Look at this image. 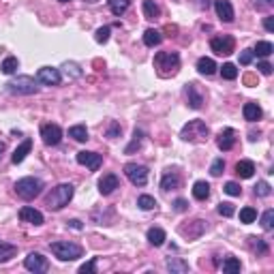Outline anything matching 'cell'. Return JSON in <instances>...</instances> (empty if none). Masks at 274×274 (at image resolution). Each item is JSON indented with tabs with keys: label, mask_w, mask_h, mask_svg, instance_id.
I'll return each mask as SVG.
<instances>
[{
	"label": "cell",
	"mask_w": 274,
	"mask_h": 274,
	"mask_svg": "<svg viewBox=\"0 0 274 274\" xmlns=\"http://www.w3.org/2000/svg\"><path fill=\"white\" fill-rule=\"evenodd\" d=\"M154 69L161 77H171L180 69V56L176 52H159L154 56Z\"/></svg>",
	"instance_id": "6da1fadb"
},
{
	"label": "cell",
	"mask_w": 274,
	"mask_h": 274,
	"mask_svg": "<svg viewBox=\"0 0 274 274\" xmlns=\"http://www.w3.org/2000/svg\"><path fill=\"white\" fill-rule=\"evenodd\" d=\"M73 193H75V189H73V184H58L56 189H54L50 195H47V208L50 210H62L64 206H69V201L73 200Z\"/></svg>",
	"instance_id": "7a4b0ae2"
},
{
	"label": "cell",
	"mask_w": 274,
	"mask_h": 274,
	"mask_svg": "<svg viewBox=\"0 0 274 274\" xmlns=\"http://www.w3.org/2000/svg\"><path fill=\"white\" fill-rule=\"evenodd\" d=\"M41 191H43V182L39 178H32V176L15 182V193H18L24 201H32L35 197L41 195Z\"/></svg>",
	"instance_id": "3957f363"
},
{
	"label": "cell",
	"mask_w": 274,
	"mask_h": 274,
	"mask_svg": "<svg viewBox=\"0 0 274 274\" xmlns=\"http://www.w3.org/2000/svg\"><path fill=\"white\" fill-rule=\"evenodd\" d=\"M208 135H210V128L203 120H189L184 127H182L180 131V137L184 139V142H203Z\"/></svg>",
	"instance_id": "277c9868"
},
{
	"label": "cell",
	"mask_w": 274,
	"mask_h": 274,
	"mask_svg": "<svg viewBox=\"0 0 274 274\" xmlns=\"http://www.w3.org/2000/svg\"><path fill=\"white\" fill-rule=\"evenodd\" d=\"M50 249H52V253L62 261H75L84 255L82 246L75 244V242H69V240H64V242H52Z\"/></svg>",
	"instance_id": "5b68a950"
},
{
	"label": "cell",
	"mask_w": 274,
	"mask_h": 274,
	"mask_svg": "<svg viewBox=\"0 0 274 274\" xmlns=\"http://www.w3.org/2000/svg\"><path fill=\"white\" fill-rule=\"evenodd\" d=\"M4 88H7V92H11V94H26V96L39 92V86H37V82L32 77H28V75H18L15 79L4 84Z\"/></svg>",
	"instance_id": "8992f818"
},
{
	"label": "cell",
	"mask_w": 274,
	"mask_h": 274,
	"mask_svg": "<svg viewBox=\"0 0 274 274\" xmlns=\"http://www.w3.org/2000/svg\"><path fill=\"white\" fill-rule=\"evenodd\" d=\"M125 176L131 180V184L144 186L148 182V167L139 163H127L125 165Z\"/></svg>",
	"instance_id": "52a82bcc"
},
{
	"label": "cell",
	"mask_w": 274,
	"mask_h": 274,
	"mask_svg": "<svg viewBox=\"0 0 274 274\" xmlns=\"http://www.w3.org/2000/svg\"><path fill=\"white\" fill-rule=\"evenodd\" d=\"M210 47H212L214 54H219V56H229L236 47V41H234V37H229V35L214 37V39L210 41Z\"/></svg>",
	"instance_id": "ba28073f"
},
{
	"label": "cell",
	"mask_w": 274,
	"mask_h": 274,
	"mask_svg": "<svg viewBox=\"0 0 274 274\" xmlns=\"http://www.w3.org/2000/svg\"><path fill=\"white\" fill-rule=\"evenodd\" d=\"M77 163L84 165V167H88L90 171H96L103 165V154H96V152H88V150H82V152H77Z\"/></svg>",
	"instance_id": "9c48e42d"
},
{
	"label": "cell",
	"mask_w": 274,
	"mask_h": 274,
	"mask_svg": "<svg viewBox=\"0 0 274 274\" xmlns=\"http://www.w3.org/2000/svg\"><path fill=\"white\" fill-rule=\"evenodd\" d=\"M24 268L26 270H30V272H35V274H39V272H47L50 264H47V259L41 253H30L24 259Z\"/></svg>",
	"instance_id": "30bf717a"
},
{
	"label": "cell",
	"mask_w": 274,
	"mask_h": 274,
	"mask_svg": "<svg viewBox=\"0 0 274 274\" xmlns=\"http://www.w3.org/2000/svg\"><path fill=\"white\" fill-rule=\"evenodd\" d=\"M41 137L47 146H58L62 139V128L58 125H43L41 127Z\"/></svg>",
	"instance_id": "8fae6325"
},
{
	"label": "cell",
	"mask_w": 274,
	"mask_h": 274,
	"mask_svg": "<svg viewBox=\"0 0 274 274\" xmlns=\"http://www.w3.org/2000/svg\"><path fill=\"white\" fill-rule=\"evenodd\" d=\"M37 79H39L41 84H45V86H58L60 84V79H62V75H60L58 69H54V67H41L39 73H37Z\"/></svg>",
	"instance_id": "7c38bea8"
},
{
	"label": "cell",
	"mask_w": 274,
	"mask_h": 274,
	"mask_svg": "<svg viewBox=\"0 0 274 274\" xmlns=\"http://www.w3.org/2000/svg\"><path fill=\"white\" fill-rule=\"evenodd\" d=\"M19 219L24 223H30V225H35V227H39V225H43V214L39 210H35L32 206H24L19 210Z\"/></svg>",
	"instance_id": "4fadbf2b"
},
{
	"label": "cell",
	"mask_w": 274,
	"mask_h": 274,
	"mask_svg": "<svg viewBox=\"0 0 274 274\" xmlns=\"http://www.w3.org/2000/svg\"><path fill=\"white\" fill-rule=\"evenodd\" d=\"M234 144H236V131L234 128H223L217 137V146L221 148L223 152H227V150L234 148Z\"/></svg>",
	"instance_id": "5bb4252c"
},
{
	"label": "cell",
	"mask_w": 274,
	"mask_h": 274,
	"mask_svg": "<svg viewBox=\"0 0 274 274\" xmlns=\"http://www.w3.org/2000/svg\"><path fill=\"white\" fill-rule=\"evenodd\" d=\"M118 184H120V180H118L116 174H105L103 178L99 180V191H101V195H111V193L118 189Z\"/></svg>",
	"instance_id": "9a60e30c"
},
{
	"label": "cell",
	"mask_w": 274,
	"mask_h": 274,
	"mask_svg": "<svg viewBox=\"0 0 274 274\" xmlns=\"http://www.w3.org/2000/svg\"><path fill=\"white\" fill-rule=\"evenodd\" d=\"M214 9H217V15L221 18L223 21H234V7H232V2L229 0H214Z\"/></svg>",
	"instance_id": "2e32d148"
},
{
	"label": "cell",
	"mask_w": 274,
	"mask_h": 274,
	"mask_svg": "<svg viewBox=\"0 0 274 274\" xmlns=\"http://www.w3.org/2000/svg\"><path fill=\"white\" fill-rule=\"evenodd\" d=\"M206 232V221H201V219H197V221H193V225L189 227V225H182L180 227V234L186 236V238H200V236Z\"/></svg>",
	"instance_id": "e0dca14e"
},
{
	"label": "cell",
	"mask_w": 274,
	"mask_h": 274,
	"mask_svg": "<svg viewBox=\"0 0 274 274\" xmlns=\"http://www.w3.org/2000/svg\"><path fill=\"white\" fill-rule=\"evenodd\" d=\"M186 99H189V105L193 110H200L203 103V94L197 90V84H186Z\"/></svg>",
	"instance_id": "ac0fdd59"
},
{
	"label": "cell",
	"mask_w": 274,
	"mask_h": 274,
	"mask_svg": "<svg viewBox=\"0 0 274 274\" xmlns=\"http://www.w3.org/2000/svg\"><path fill=\"white\" fill-rule=\"evenodd\" d=\"M30 150H32V139H24V142H21V146H18V148H15V152L11 154V161H13L15 165H19L21 161L28 157Z\"/></svg>",
	"instance_id": "d6986e66"
},
{
	"label": "cell",
	"mask_w": 274,
	"mask_h": 274,
	"mask_svg": "<svg viewBox=\"0 0 274 274\" xmlns=\"http://www.w3.org/2000/svg\"><path fill=\"white\" fill-rule=\"evenodd\" d=\"M236 174H238L240 178H253L255 163H253V161H249V159L238 161V163H236Z\"/></svg>",
	"instance_id": "ffe728a7"
},
{
	"label": "cell",
	"mask_w": 274,
	"mask_h": 274,
	"mask_svg": "<svg viewBox=\"0 0 274 274\" xmlns=\"http://www.w3.org/2000/svg\"><path fill=\"white\" fill-rule=\"evenodd\" d=\"M165 268H167L171 274H184V272H189V264H186L184 259H178V257H169V259L165 261Z\"/></svg>",
	"instance_id": "44dd1931"
},
{
	"label": "cell",
	"mask_w": 274,
	"mask_h": 274,
	"mask_svg": "<svg viewBox=\"0 0 274 274\" xmlns=\"http://www.w3.org/2000/svg\"><path fill=\"white\" fill-rule=\"evenodd\" d=\"M193 197L200 201L208 200V197H210V184H208L206 180H197L195 184H193Z\"/></svg>",
	"instance_id": "7402d4cb"
},
{
	"label": "cell",
	"mask_w": 274,
	"mask_h": 274,
	"mask_svg": "<svg viewBox=\"0 0 274 274\" xmlns=\"http://www.w3.org/2000/svg\"><path fill=\"white\" fill-rule=\"evenodd\" d=\"M180 186V176L176 174V171H167V174L163 176V180H161V189L163 191H174Z\"/></svg>",
	"instance_id": "603a6c76"
},
{
	"label": "cell",
	"mask_w": 274,
	"mask_h": 274,
	"mask_svg": "<svg viewBox=\"0 0 274 274\" xmlns=\"http://www.w3.org/2000/svg\"><path fill=\"white\" fill-rule=\"evenodd\" d=\"M146 238H148V242L152 246H163L165 240H167V236H165V232L161 227H152V229H148Z\"/></svg>",
	"instance_id": "cb8c5ba5"
},
{
	"label": "cell",
	"mask_w": 274,
	"mask_h": 274,
	"mask_svg": "<svg viewBox=\"0 0 274 274\" xmlns=\"http://www.w3.org/2000/svg\"><path fill=\"white\" fill-rule=\"evenodd\" d=\"M242 114H244V120L249 122H257L261 118V107L257 103H244L242 107Z\"/></svg>",
	"instance_id": "d4e9b609"
},
{
	"label": "cell",
	"mask_w": 274,
	"mask_h": 274,
	"mask_svg": "<svg viewBox=\"0 0 274 274\" xmlns=\"http://www.w3.org/2000/svg\"><path fill=\"white\" fill-rule=\"evenodd\" d=\"M197 71H200L201 75H212L214 71H217V62L212 60V58H200L197 60Z\"/></svg>",
	"instance_id": "484cf974"
},
{
	"label": "cell",
	"mask_w": 274,
	"mask_h": 274,
	"mask_svg": "<svg viewBox=\"0 0 274 274\" xmlns=\"http://www.w3.org/2000/svg\"><path fill=\"white\" fill-rule=\"evenodd\" d=\"M15 253H18V246L9 244V242H2V240H0V264H2V261L13 259Z\"/></svg>",
	"instance_id": "4316f807"
},
{
	"label": "cell",
	"mask_w": 274,
	"mask_h": 274,
	"mask_svg": "<svg viewBox=\"0 0 274 274\" xmlns=\"http://www.w3.org/2000/svg\"><path fill=\"white\" fill-rule=\"evenodd\" d=\"M161 41H163V37H161L159 30L148 28L146 32H144V43H146L148 47H157V45H161Z\"/></svg>",
	"instance_id": "83f0119b"
},
{
	"label": "cell",
	"mask_w": 274,
	"mask_h": 274,
	"mask_svg": "<svg viewBox=\"0 0 274 274\" xmlns=\"http://www.w3.org/2000/svg\"><path fill=\"white\" fill-rule=\"evenodd\" d=\"M272 52H274V45H272L270 41H257V43H255V50H253L255 56H259V58H268Z\"/></svg>",
	"instance_id": "f1b7e54d"
},
{
	"label": "cell",
	"mask_w": 274,
	"mask_h": 274,
	"mask_svg": "<svg viewBox=\"0 0 274 274\" xmlns=\"http://www.w3.org/2000/svg\"><path fill=\"white\" fill-rule=\"evenodd\" d=\"M69 137H73L75 142H88V128L84 125H75L69 128Z\"/></svg>",
	"instance_id": "f546056e"
},
{
	"label": "cell",
	"mask_w": 274,
	"mask_h": 274,
	"mask_svg": "<svg viewBox=\"0 0 274 274\" xmlns=\"http://www.w3.org/2000/svg\"><path fill=\"white\" fill-rule=\"evenodd\" d=\"M107 4H110V11L114 15H118L120 18L122 13L128 9V4H131V0H107Z\"/></svg>",
	"instance_id": "4dcf8cb0"
},
{
	"label": "cell",
	"mask_w": 274,
	"mask_h": 274,
	"mask_svg": "<svg viewBox=\"0 0 274 274\" xmlns=\"http://www.w3.org/2000/svg\"><path fill=\"white\" fill-rule=\"evenodd\" d=\"M144 15H146L148 19H157L161 15L159 4L154 2V0H144Z\"/></svg>",
	"instance_id": "1f68e13d"
},
{
	"label": "cell",
	"mask_w": 274,
	"mask_h": 274,
	"mask_svg": "<svg viewBox=\"0 0 274 274\" xmlns=\"http://www.w3.org/2000/svg\"><path fill=\"white\" fill-rule=\"evenodd\" d=\"M0 69H2L4 75H13L19 69V60L15 56H9V58H4V60H2V67H0Z\"/></svg>",
	"instance_id": "d6a6232c"
},
{
	"label": "cell",
	"mask_w": 274,
	"mask_h": 274,
	"mask_svg": "<svg viewBox=\"0 0 274 274\" xmlns=\"http://www.w3.org/2000/svg\"><path fill=\"white\" fill-rule=\"evenodd\" d=\"M240 268H242V264H240V259H236V257H227V259L223 261L225 274H236V272H240Z\"/></svg>",
	"instance_id": "836d02e7"
},
{
	"label": "cell",
	"mask_w": 274,
	"mask_h": 274,
	"mask_svg": "<svg viewBox=\"0 0 274 274\" xmlns=\"http://www.w3.org/2000/svg\"><path fill=\"white\" fill-rule=\"evenodd\" d=\"M221 77H223V79H229V82L238 77V69H236V64L225 62L223 67H221Z\"/></svg>",
	"instance_id": "e575fe53"
},
{
	"label": "cell",
	"mask_w": 274,
	"mask_h": 274,
	"mask_svg": "<svg viewBox=\"0 0 274 274\" xmlns=\"http://www.w3.org/2000/svg\"><path fill=\"white\" fill-rule=\"evenodd\" d=\"M257 219V210L255 208H251V206H246V208H242L240 210V221H242L244 225H249V223H253Z\"/></svg>",
	"instance_id": "d590c367"
},
{
	"label": "cell",
	"mask_w": 274,
	"mask_h": 274,
	"mask_svg": "<svg viewBox=\"0 0 274 274\" xmlns=\"http://www.w3.org/2000/svg\"><path fill=\"white\" fill-rule=\"evenodd\" d=\"M137 206L142 208V210H154V208H157V200L150 195H142L137 200Z\"/></svg>",
	"instance_id": "8d00e7d4"
},
{
	"label": "cell",
	"mask_w": 274,
	"mask_h": 274,
	"mask_svg": "<svg viewBox=\"0 0 274 274\" xmlns=\"http://www.w3.org/2000/svg\"><path fill=\"white\" fill-rule=\"evenodd\" d=\"M142 139H144V131H139V128H135V133H133V142L127 146V154H131L133 150H137L139 146H142Z\"/></svg>",
	"instance_id": "74e56055"
},
{
	"label": "cell",
	"mask_w": 274,
	"mask_h": 274,
	"mask_svg": "<svg viewBox=\"0 0 274 274\" xmlns=\"http://www.w3.org/2000/svg\"><path fill=\"white\" fill-rule=\"evenodd\" d=\"M249 240H251V246H253V251L257 255H266L268 253V244L261 238H249Z\"/></svg>",
	"instance_id": "f35d334b"
},
{
	"label": "cell",
	"mask_w": 274,
	"mask_h": 274,
	"mask_svg": "<svg viewBox=\"0 0 274 274\" xmlns=\"http://www.w3.org/2000/svg\"><path fill=\"white\" fill-rule=\"evenodd\" d=\"M261 227H264L266 232H270L274 227V210H266L261 214Z\"/></svg>",
	"instance_id": "ab89813d"
},
{
	"label": "cell",
	"mask_w": 274,
	"mask_h": 274,
	"mask_svg": "<svg viewBox=\"0 0 274 274\" xmlns=\"http://www.w3.org/2000/svg\"><path fill=\"white\" fill-rule=\"evenodd\" d=\"M223 171H225V161L223 159H214L212 165H210V174L214 176V178H219Z\"/></svg>",
	"instance_id": "60d3db41"
},
{
	"label": "cell",
	"mask_w": 274,
	"mask_h": 274,
	"mask_svg": "<svg viewBox=\"0 0 274 274\" xmlns=\"http://www.w3.org/2000/svg\"><path fill=\"white\" fill-rule=\"evenodd\" d=\"M227 195H232V197H240L242 195V189H240V184L238 182H225V189H223Z\"/></svg>",
	"instance_id": "b9f144b4"
},
{
	"label": "cell",
	"mask_w": 274,
	"mask_h": 274,
	"mask_svg": "<svg viewBox=\"0 0 274 274\" xmlns=\"http://www.w3.org/2000/svg\"><path fill=\"white\" fill-rule=\"evenodd\" d=\"M270 193H272V186L268 184V182H264V180L257 182V186H255V195L257 197H268Z\"/></svg>",
	"instance_id": "7bdbcfd3"
},
{
	"label": "cell",
	"mask_w": 274,
	"mask_h": 274,
	"mask_svg": "<svg viewBox=\"0 0 274 274\" xmlns=\"http://www.w3.org/2000/svg\"><path fill=\"white\" fill-rule=\"evenodd\" d=\"M62 69H64V73H67V75H73V77H82V69H79L75 62H64Z\"/></svg>",
	"instance_id": "ee69618b"
},
{
	"label": "cell",
	"mask_w": 274,
	"mask_h": 274,
	"mask_svg": "<svg viewBox=\"0 0 274 274\" xmlns=\"http://www.w3.org/2000/svg\"><path fill=\"white\" fill-rule=\"evenodd\" d=\"M234 212H236L234 203H229V201H221V203H219V214H223V217H234Z\"/></svg>",
	"instance_id": "f6af8a7d"
},
{
	"label": "cell",
	"mask_w": 274,
	"mask_h": 274,
	"mask_svg": "<svg viewBox=\"0 0 274 274\" xmlns=\"http://www.w3.org/2000/svg\"><path fill=\"white\" fill-rule=\"evenodd\" d=\"M110 32H111V28L110 26H103V28H99L96 30V43H107V39H110Z\"/></svg>",
	"instance_id": "bcb514c9"
},
{
	"label": "cell",
	"mask_w": 274,
	"mask_h": 274,
	"mask_svg": "<svg viewBox=\"0 0 274 274\" xmlns=\"http://www.w3.org/2000/svg\"><path fill=\"white\" fill-rule=\"evenodd\" d=\"M94 272H96V259L94 257L88 261V264H84L82 268H79V274H94Z\"/></svg>",
	"instance_id": "7dc6e473"
},
{
	"label": "cell",
	"mask_w": 274,
	"mask_h": 274,
	"mask_svg": "<svg viewBox=\"0 0 274 274\" xmlns=\"http://www.w3.org/2000/svg\"><path fill=\"white\" fill-rule=\"evenodd\" d=\"M120 131H122V128H120V125H118L116 120H114V122H110V128H107V137L114 139V137L120 135Z\"/></svg>",
	"instance_id": "c3c4849f"
},
{
	"label": "cell",
	"mask_w": 274,
	"mask_h": 274,
	"mask_svg": "<svg viewBox=\"0 0 274 274\" xmlns=\"http://www.w3.org/2000/svg\"><path fill=\"white\" fill-rule=\"evenodd\" d=\"M257 69H259V73H264V75H272L274 67L268 60H261V62H257Z\"/></svg>",
	"instance_id": "681fc988"
},
{
	"label": "cell",
	"mask_w": 274,
	"mask_h": 274,
	"mask_svg": "<svg viewBox=\"0 0 274 274\" xmlns=\"http://www.w3.org/2000/svg\"><path fill=\"white\" fill-rule=\"evenodd\" d=\"M253 50H244L242 54H240V64H251L253 62Z\"/></svg>",
	"instance_id": "f907efd6"
},
{
	"label": "cell",
	"mask_w": 274,
	"mask_h": 274,
	"mask_svg": "<svg viewBox=\"0 0 274 274\" xmlns=\"http://www.w3.org/2000/svg\"><path fill=\"white\" fill-rule=\"evenodd\" d=\"M186 208H189V201H186V200H176L174 201V210L176 212H184Z\"/></svg>",
	"instance_id": "816d5d0a"
},
{
	"label": "cell",
	"mask_w": 274,
	"mask_h": 274,
	"mask_svg": "<svg viewBox=\"0 0 274 274\" xmlns=\"http://www.w3.org/2000/svg\"><path fill=\"white\" fill-rule=\"evenodd\" d=\"M264 28H266L268 32H274V18H272V15L264 18Z\"/></svg>",
	"instance_id": "f5cc1de1"
},
{
	"label": "cell",
	"mask_w": 274,
	"mask_h": 274,
	"mask_svg": "<svg viewBox=\"0 0 274 274\" xmlns=\"http://www.w3.org/2000/svg\"><path fill=\"white\" fill-rule=\"evenodd\" d=\"M195 4L200 9H208V7H210V0H195Z\"/></svg>",
	"instance_id": "db71d44e"
},
{
	"label": "cell",
	"mask_w": 274,
	"mask_h": 274,
	"mask_svg": "<svg viewBox=\"0 0 274 274\" xmlns=\"http://www.w3.org/2000/svg\"><path fill=\"white\" fill-rule=\"evenodd\" d=\"M69 225H71L73 229H82V223H79L77 219H73V221H69Z\"/></svg>",
	"instance_id": "11a10c76"
},
{
	"label": "cell",
	"mask_w": 274,
	"mask_h": 274,
	"mask_svg": "<svg viewBox=\"0 0 274 274\" xmlns=\"http://www.w3.org/2000/svg\"><path fill=\"white\" fill-rule=\"evenodd\" d=\"M2 152H4V142H0V159H2Z\"/></svg>",
	"instance_id": "9f6ffc18"
},
{
	"label": "cell",
	"mask_w": 274,
	"mask_h": 274,
	"mask_svg": "<svg viewBox=\"0 0 274 274\" xmlns=\"http://www.w3.org/2000/svg\"><path fill=\"white\" fill-rule=\"evenodd\" d=\"M266 4H272V0H266Z\"/></svg>",
	"instance_id": "6f0895ef"
},
{
	"label": "cell",
	"mask_w": 274,
	"mask_h": 274,
	"mask_svg": "<svg viewBox=\"0 0 274 274\" xmlns=\"http://www.w3.org/2000/svg\"><path fill=\"white\" fill-rule=\"evenodd\" d=\"M60 2H69V0H60Z\"/></svg>",
	"instance_id": "680465c9"
},
{
	"label": "cell",
	"mask_w": 274,
	"mask_h": 274,
	"mask_svg": "<svg viewBox=\"0 0 274 274\" xmlns=\"http://www.w3.org/2000/svg\"><path fill=\"white\" fill-rule=\"evenodd\" d=\"M88 2H94V0H88Z\"/></svg>",
	"instance_id": "91938a15"
}]
</instances>
